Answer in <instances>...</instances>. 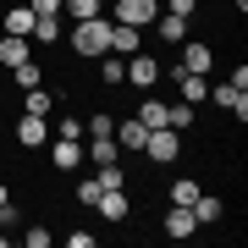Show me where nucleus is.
I'll return each instance as SVG.
<instances>
[{"label":"nucleus","instance_id":"a211bd4d","mask_svg":"<svg viewBox=\"0 0 248 248\" xmlns=\"http://www.w3.org/2000/svg\"><path fill=\"white\" fill-rule=\"evenodd\" d=\"M177 89H182V99H187V105H199V99H210V83H204L199 72H182V66H177Z\"/></svg>","mask_w":248,"mask_h":248},{"label":"nucleus","instance_id":"0eeeda50","mask_svg":"<svg viewBox=\"0 0 248 248\" xmlns=\"http://www.w3.org/2000/svg\"><path fill=\"white\" fill-rule=\"evenodd\" d=\"M45 138H50V122H45V116H28V110H22V122H17V149H39Z\"/></svg>","mask_w":248,"mask_h":248},{"label":"nucleus","instance_id":"7ed1b4c3","mask_svg":"<svg viewBox=\"0 0 248 248\" xmlns=\"http://www.w3.org/2000/svg\"><path fill=\"white\" fill-rule=\"evenodd\" d=\"M155 17H160L155 0H116L110 6V22H127V28H149Z\"/></svg>","mask_w":248,"mask_h":248},{"label":"nucleus","instance_id":"6e6552de","mask_svg":"<svg viewBox=\"0 0 248 248\" xmlns=\"http://www.w3.org/2000/svg\"><path fill=\"white\" fill-rule=\"evenodd\" d=\"M138 50H143V28L110 22V55H138Z\"/></svg>","mask_w":248,"mask_h":248},{"label":"nucleus","instance_id":"2eb2a0df","mask_svg":"<svg viewBox=\"0 0 248 248\" xmlns=\"http://www.w3.org/2000/svg\"><path fill=\"white\" fill-rule=\"evenodd\" d=\"M99 83L105 89H122L127 83V55H99Z\"/></svg>","mask_w":248,"mask_h":248},{"label":"nucleus","instance_id":"423d86ee","mask_svg":"<svg viewBox=\"0 0 248 248\" xmlns=\"http://www.w3.org/2000/svg\"><path fill=\"white\" fill-rule=\"evenodd\" d=\"M193 232H199L193 204H171V210H166V237H193Z\"/></svg>","mask_w":248,"mask_h":248},{"label":"nucleus","instance_id":"dca6fc26","mask_svg":"<svg viewBox=\"0 0 248 248\" xmlns=\"http://www.w3.org/2000/svg\"><path fill=\"white\" fill-rule=\"evenodd\" d=\"M0 28L17 33V39H28V33H33V6H11L6 17H0Z\"/></svg>","mask_w":248,"mask_h":248},{"label":"nucleus","instance_id":"f03ea898","mask_svg":"<svg viewBox=\"0 0 248 248\" xmlns=\"http://www.w3.org/2000/svg\"><path fill=\"white\" fill-rule=\"evenodd\" d=\"M182 155V133L177 127H149V138H143V160H155V166H166V160Z\"/></svg>","mask_w":248,"mask_h":248},{"label":"nucleus","instance_id":"f8f14e48","mask_svg":"<svg viewBox=\"0 0 248 248\" xmlns=\"http://www.w3.org/2000/svg\"><path fill=\"white\" fill-rule=\"evenodd\" d=\"M28 55H33V45H28V39H17V33H0V66H22Z\"/></svg>","mask_w":248,"mask_h":248},{"label":"nucleus","instance_id":"412c9836","mask_svg":"<svg viewBox=\"0 0 248 248\" xmlns=\"http://www.w3.org/2000/svg\"><path fill=\"white\" fill-rule=\"evenodd\" d=\"M61 11H66L72 22H89V17H99L105 6H99V0H61Z\"/></svg>","mask_w":248,"mask_h":248},{"label":"nucleus","instance_id":"cd10ccee","mask_svg":"<svg viewBox=\"0 0 248 248\" xmlns=\"http://www.w3.org/2000/svg\"><path fill=\"white\" fill-rule=\"evenodd\" d=\"M61 138H83V116H61Z\"/></svg>","mask_w":248,"mask_h":248},{"label":"nucleus","instance_id":"9d476101","mask_svg":"<svg viewBox=\"0 0 248 248\" xmlns=\"http://www.w3.org/2000/svg\"><path fill=\"white\" fill-rule=\"evenodd\" d=\"M83 160H94V166H116V160H122V143H116V133H99L89 149H83Z\"/></svg>","mask_w":248,"mask_h":248},{"label":"nucleus","instance_id":"c756f323","mask_svg":"<svg viewBox=\"0 0 248 248\" xmlns=\"http://www.w3.org/2000/svg\"><path fill=\"white\" fill-rule=\"evenodd\" d=\"M33 11H61V0H28Z\"/></svg>","mask_w":248,"mask_h":248},{"label":"nucleus","instance_id":"f3484780","mask_svg":"<svg viewBox=\"0 0 248 248\" xmlns=\"http://www.w3.org/2000/svg\"><path fill=\"white\" fill-rule=\"evenodd\" d=\"M143 138H149V127H143L138 116H133V122H116V143H122V149H138L143 155Z\"/></svg>","mask_w":248,"mask_h":248},{"label":"nucleus","instance_id":"5701e85b","mask_svg":"<svg viewBox=\"0 0 248 248\" xmlns=\"http://www.w3.org/2000/svg\"><path fill=\"white\" fill-rule=\"evenodd\" d=\"M138 122L143 127H166V105L160 99H138Z\"/></svg>","mask_w":248,"mask_h":248},{"label":"nucleus","instance_id":"f257e3e1","mask_svg":"<svg viewBox=\"0 0 248 248\" xmlns=\"http://www.w3.org/2000/svg\"><path fill=\"white\" fill-rule=\"evenodd\" d=\"M72 50H78V55H110V17H105V11L72 28Z\"/></svg>","mask_w":248,"mask_h":248},{"label":"nucleus","instance_id":"20e7f679","mask_svg":"<svg viewBox=\"0 0 248 248\" xmlns=\"http://www.w3.org/2000/svg\"><path fill=\"white\" fill-rule=\"evenodd\" d=\"M127 83L149 94L155 83H160V61H155V55H143V50H138V55H127Z\"/></svg>","mask_w":248,"mask_h":248},{"label":"nucleus","instance_id":"ddd939ff","mask_svg":"<svg viewBox=\"0 0 248 248\" xmlns=\"http://www.w3.org/2000/svg\"><path fill=\"white\" fill-rule=\"evenodd\" d=\"M210 99H215V105H221V110H232V116H237V122L248 116V89H232V83H221V89H215Z\"/></svg>","mask_w":248,"mask_h":248},{"label":"nucleus","instance_id":"aec40b11","mask_svg":"<svg viewBox=\"0 0 248 248\" xmlns=\"http://www.w3.org/2000/svg\"><path fill=\"white\" fill-rule=\"evenodd\" d=\"M22 110H28V116H50V110H55V94H45V89H28V94H22Z\"/></svg>","mask_w":248,"mask_h":248},{"label":"nucleus","instance_id":"a878e982","mask_svg":"<svg viewBox=\"0 0 248 248\" xmlns=\"http://www.w3.org/2000/svg\"><path fill=\"white\" fill-rule=\"evenodd\" d=\"M22 243H28V248H50V243H55V232H50V226H28V232H22Z\"/></svg>","mask_w":248,"mask_h":248},{"label":"nucleus","instance_id":"1a4fd4ad","mask_svg":"<svg viewBox=\"0 0 248 248\" xmlns=\"http://www.w3.org/2000/svg\"><path fill=\"white\" fill-rule=\"evenodd\" d=\"M177 66H182V72H199V78H210V66H215V50L193 39V45H182V61H177Z\"/></svg>","mask_w":248,"mask_h":248},{"label":"nucleus","instance_id":"4468645a","mask_svg":"<svg viewBox=\"0 0 248 248\" xmlns=\"http://www.w3.org/2000/svg\"><path fill=\"white\" fill-rule=\"evenodd\" d=\"M50 160H55V171H78V166H83V143H78V138H61V143L50 149Z\"/></svg>","mask_w":248,"mask_h":248},{"label":"nucleus","instance_id":"393cba45","mask_svg":"<svg viewBox=\"0 0 248 248\" xmlns=\"http://www.w3.org/2000/svg\"><path fill=\"white\" fill-rule=\"evenodd\" d=\"M193 199H199V182H193V177L171 182V204H193Z\"/></svg>","mask_w":248,"mask_h":248},{"label":"nucleus","instance_id":"bb28decb","mask_svg":"<svg viewBox=\"0 0 248 248\" xmlns=\"http://www.w3.org/2000/svg\"><path fill=\"white\" fill-rule=\"evenodd\" d=\"M99 193H105V187H99L94 177H89V182H78V204H89V210H94V199H99Z\"/></svg>","mask_w":248,"mask_h":248},{"label":"nucleus","instance_id":"7c9ffc66","mask_svg":"<svg viewBox=\"0 0 248 248\" xmlns=\"http://www.w3.org/2000/svg\"><path fill=\"white\" fill-rule=\"evenodd\" d=\"M6 204H17V199H11V187H6V182H0V210H6Z\"/></svg>","mask_w":248,"mask_h":248},{"label":"nucleus","instance_id":"4be33fe9","mask_svg":"<svg viewBox=\"0 0 248 248\" xmlns=\"http://www.w3.org/2000/svg\"><path fill=\"white\" fill-rule=\"evenodd\" d=\"M11 72H17V89H22V94H28V89H39V83H45V72H39V61H33V55H28L22 66H11Z\"/></svg>","mask_w":248,"mask_h":248},{"label":"nucleus","instance_id":"c85d7f7f","mask_svg":"<svg viewBox=\"0 0 248 248\" xmlns=\"http://www.w3.org/2000/svg\"><path fill=\"white\" fill-rule=\"evenodd\" d=\"M166 11H177V17L193 22V11H199V6H193V0H166Z\"/></svg>","mask_w":248,"mask_h":248},{"label":"nucleus","instance_id":"b1692460","mask_svg":"<svg viewBox=\"0 0 248 248\" xmlns=\"http://www.w3.org/2000/svg\"><path fill=\"white\" fill-rule=\"evenodd\" d=\"M166 127H177V133H187V127H193V105H166Z\"/></svg>","mask_w":248,"mask_h":248},{"label":"nucleus","instance_id":"6ab92c4d","mask_svg":"<svg viewBox=\"0 0 248 248\" xmlns=\"http://www.w3.org/2000/svg\"><path fill=\"white\" fill-rule=\"evenodd\" d=\"M193 215H199V226H215V221L226 215V204L215 199V193H204V187H199V199H193Z\"/></svg>","mask_w":248,"mask_h":248},{"label":"nucleus","instance_id":"9b49d317","mask_svg":"<svg viewBox=\"0 0 248 248\" xmlns=\"http://www.w3.org/2000/svg\"><path fill=\"white\" fill-rule=\"evenodd\" d=\"M155 33H160V45H182V39H187V17L160 11V17H155Z\"/></svg>","mask_w":248,"mask_h":248},{"label":"nucleus","instance_id":"39448f33","mask_svg":"<svg viewBox=\"0 0 248 248\" xmlns=\"http://www.w3.org/2000/svg\"><path fill=\"white\" fill-rule=\"evenodd\" d=\"M94 210L105 215V221H127V215H133V199H127V187H105V193L94 199Z\"/></svg>","mask_w":248,"mask_h":248}]
</instances>
